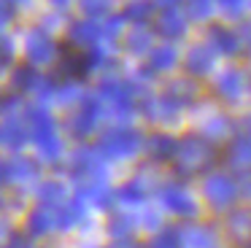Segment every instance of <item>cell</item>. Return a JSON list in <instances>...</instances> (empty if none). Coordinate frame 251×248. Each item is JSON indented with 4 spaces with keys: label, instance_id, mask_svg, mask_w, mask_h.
I'll return each instance as SVG.
<instances>
[{
    "label": "cell",
    "instance_id": "cell-31",
    "mask_svg": "<svg viewBox=\"0 0 251 248\" xmlns=\"http://www.w3.org/2000/svg\"><path fill=\"white\" fill-rule=\"evenodd\" d=\"M205 129H208L211 135H224V132L229 129V124H227V119H213L211 127H205Z\"/></svg>",
    "mask_w": 251,
    "mask_h": 248
},
{
    "label": "cell",
    "instance_id": "cell-26",
    "mask_svg": "<svg viewBox=\"0 0 251 248\" xmlns=\"http://www.w3.org/2000/svg\"><path fill=\"white\" fill-rule=\"evenodd\" d=\"M11 59H14V43H11V38L0 35V68H6Z\"/></svg>",
    "mask_w": 251,
    "mask_h": 248
},
{
    "label": "cell",
    "instance_id": "cell-36",
    "mask_svg": "<svg viewBox=\"0 0 251 248\" xmlns=\"http://www.w3.org/2000/svg\"><path fill=\"white\" fill-rule=\"evenodd\" d=\"M68 3H71V0H51V5H57V8H65Z\"/></svg>",
    "mask_w": 251,
    "mask_h": 248
},
{
    "label": "cell",
    "instance_id": "cell-7",
    "mask_svg": "<svg viewBox=\"0 0 251 248\" xmlns=\"http://www.w3.org/2000/svg\"><path fill=\"white\" fill-rule=\"evenodd\" d=\"M103 149L114 156H127L138 149V135L132 129H114L103 138Z\"/></svg>",
    "mask_w": 251,
    "mask_h": 248
},
{
    "label": "cell",
    "instance_id": "cell-38",
    "mask_svg": "<svg viewBox=\"0 0 251 248\" xmlns=\"http://www.w3.org/2000/svg\"><path fill=\"white\" fill-rule=\"evenodd\" d=\"M11 3H22V5H27V3H30V0H11Z\"/></svg>",
    "mask_w": 251,
    "mask_h": 248
},
{
    "label": "cell",
    "instance_id": "cell-27",
    "mask_svg": "<svg viewBox=\"0 0 251 248\" xmlns=\"http://www.w3.org/2000/svg\"><path fill=\"white\" fill-rule=\"evenodd\" d=\"M219 5H222V11H227L232 16H240L246 11V0H219Z\"/></svg>",
    "mask_w": 251,
    "mask_h": 248
},
{
    "label": "cell",
    "instance_id": "cell-14",
    "mask_svg": "<svg viewBox=\"0 0 251 248\" xmlns=\"http://www.w3.org/2000/svg\"><path fill=\"white\" fill-rule=\"evenodd\" d=\"M208 156V146L200 138H186L181 143V159H189V167H200Z\"/></svg>",
    "mask_w": 251,
    "mask_h": 248
},
{
    "label": "cell",
    "instance_id": "cell-8",
    "mask_svg": "<svg viewBox=\"0 0 251 248\" xmlns=\"http://www.w3.org/2000/svg\"><path fill=\"white\" fill-rule=\"evenodd\" d=\"M216 92L224 97V100H240L246 92V78L240 70L235 68H227L222 75L216 78Z\"/></svg>",
    "mask_w": 251,
    "mask_h": 248
},
{
    "label": "cell",
    "instance_id": "cell-35",
    "mask_svg": "<svg viewBox=\"0 0 251 248\" xmlns=\"http://www.w3.org/2000/svg\"><path fill=\"white\" fill-rule=\"evenodd\" d=\"M6 237H8V226L3 224V221H0V246H3V243H6Z\"/></svg>",
    "mask_w": 251,
    "mask_h": 248
},
{
    "label": "cell",
    "instance_id": "cell-20",
    "mask_svg": "<svg viewBox=\"0 0 251 248\" xmlns=\"http://www.w3.org/2000/svg\"><path fill=\"white\" fill-rule=\"evenodd\" d=\"M151 14H154V3H151V0H130L122 16H125V19H132V22H146Z\"/></svg>",
    "mask_w": 251,
    "mask_h": 248
},
{
    "label": "cell",
    "instance_id": "cell-39",
    "mask_svg": "<svg viewBox=\"0 0 251 248\" xmlns=\"http://www.w3.org/2000/svg\"><path fill=\"white\" fill-rule=\"evenodd\" d=\"M246 5H251V0H246Z\"/></svg>",
    "mask_w": 251,
    "mask_h": 248
},
{
    "label": "cell",
    "instance_id": "cell-16",
    "mask_svg": "<svg viewBox=\"0 0 251 248\" xmlns=\"http://www.w3.org/2000/svg\"><path fill=\"white\" fill-rule=\"evenodd\" d=\"M25 127L22 122H17V119H11V122H6L3 127H0V143L11 146V149H19V146L25 143Z\"/></svg>",
    "mask_w": 251,
    "mask_h": 248
},
{
    "label": "cell",
    "instance_id": "cell-5",
    "mask_svg": "<svg viewBox=\"0 0 251 248\" xmlns=\"http://www.w3.org/2000/svg\"><path fill=\"white\" fill-rule=\"evenodd\" d=\"M103 41V27L95 19H81L71 27V43L76 49H92Z\"/></svg>",
    "mask_w": 251,
    "mask_h": 248
},
{
    "label": "cell",
    "instance_id": "cell-6",
    "mask_svg": "<svg viewBox=\"0 0 251 248\" xmlns=\"http://www.w3.org/2000/svg\"><path fill=\"white\" fill-rule=\"evenodd\" d=\"M51 57H54L51 38L44 30H33L27 35V59L33 65H44V62H51Z\"/></svg>",
    "mask_w": 251,
    "mask_h": 248
},
{
    "label": "cell",
    "instance_id": "cell-29",
    "mask_svg": "<svg viewBox=\"0 0 251 248\" xmlns=\"http://www.w3.org/2000/svg\"><path fill=\"white\" fill-rule=\"evenodd\" d=\"M173 143H176V140H173V138H168V135H154V138H151L154 151H162V154L173 149Z\"/></svg>",
    "mask_w": 251,
    "mask_h": 248
},
{
    "label": "cell",
    "instance_id": "cell-24",
    "mask_svg": "<svg viewBox=\"0 0 251 248\" xmlns=\"http://www.w3.org/2000/svg\"><path fill=\"white\" fill-rule=\"evenodd\" d=\"M103 27V38H108V41H116V35H122V30H125V16H111Z\"/></svg>",
    "mask_w": 251,
    "mask_h": 248
},
{
    "label": "cell",
    "instance_id": "cell-34",
    "mask_svg": "<svg viewBox=\"0 0 251 248\" xmlns=\"http://www.w3.org/2000/svg\"><path fill=\"white\" fill-rule=\"evenodd\" d=\"M151 3H154V5H159V8H165V11H168V8H176V5L181 3V0H151Z\"/></svg>",
    "mask_w": 251,
    "mask_h": 248
},
{
    "label": "cell",
    "instance_id": "cell-10",
    "mask_svg": "<svg viewBox=\"0 0 251 248\" xmlns=\"http://www.w3.org/2000/svg\"><path fill=\"white\" fill-rule=\"evenodd\" d=\"M205 194L213 205H227V202H232V197H235V186H232L229 178L213 175L205 181Z\"/></svg>",
    "mask_w": 251,
    "mask_h": 248
},
{
    "label": "cell",
    "instance_id": "cell-15",
    "mask_svg": "<svg viewBox=\"0 0 251 248\" xmlns=\"http://www.w3.org/2000/svg\"><path fill=\"white\" fill-rule=\"evenodd\" d=\"M51 226H54V213H51L49 208H38V210L30 213L27 229L33 232V235H46V232H51Z\"/></svg>",
    "mask_w": 251,
    "mask_h": 248
},
{
    "label": "cell",
    "instance_id": "cell-33",
    "mask_svg": "<svg viewBox=\"0 0 251 248\" xmlns=\"http://www.w3.org/2000/svg\"><path fill=\"white\" fill-rule=\"evenodd\" d=\"M46 189V192H44V197H51V199H57V197H60V186H57V183H49V186H44Z\"/></svg>",
    "mask_w": 251,
    "mask_h": 248
},
{
    "label": "cell",
    "instance_id": "cell-18",
    "mask_svg": "<svg viewBox=\"0 0 251 248\" xmlns=\"http://www.w3.org/2000/svg\"><path fill=\"white\" fill-rule=\"evenodd\" d=\"M14 86L22 92H30V89H38L41 86V75L35 73L30 65H22V68L14 70Z\"/></svg>",
    "mask_w": 251,
    "mask_h": 248
},
{
    "label": "cell",
    "instance_id": "cell-23",
    "mask_svg": "<svg viewBox=\"0 0 251 248\" xmlns=\"http://www.w3.org/2000/svg\"><path fill=\"white\" fill-rule=\"evenodd\" d=\"M81 11L89 19H98V16L111 11V0H81Z\"/></svg>",
    "mask_w": 251,
    "mask_h": 248
},
{
    "label": "cell",
    "instance_id": "cell-4",
    "mask_svg": "<svg viewBox=\"0 0 251 248\" xmlns=\"http://www.w3.org/2000/svg\"><path fill=\"white\" fill-rule=\"evenodd\" d=\"M213 62H216V54H213L211 46H205V43H195V46L186 51V70H189L192 75H208L213 70Z\"/></svg>",
    "mask_w": 251,
    "mask_h": 248
},
{
    "label": "cell",
    "instance_id": "cell-2",
    "mask_svg": "<svg viewBox=\"0 0 251 248\" xmlns=\"http://www.w3.org/2000/svg\"><path fill=\"white\" fill-rule=\"evenodd\" d=\"M87 73H89L87 51H84V49H76L73 43L62 46L60 57H57V65H54V81L57 84H76V81H81Z\"/></svg>",
    "mask_w": 251,
    "mask_h": 248
},
{
    "label": "cell",
    "instance_id": "cell-37",
    "mask_svg": "<svg viewBox=\"0 0 251 248\" xmlns=\"http://www.w3.org/2000/svg\"><path fill=\"white\" fill-rule=\"evenodd\" d=\"M11 248H22V237H17V240L11 243Z\"/></svg>",
    "mask_w": 251,
    "mask_h": 248
},
{
    "label": "cell",
    "instance_id": "cell-28",
    "mask_svg": "<svg viewBox=\"0 0 251 248\" xmlns=\"http://www.w3.org/2000/svg\"><path fill=\"white\" fill-rule=\"evenodd\" d=\"M168 202L170 205H176V208H189V213H192V199L186 197V194H178V192H168Z\"/></svg>",
    "mask_w": 251,
    "mask_h": 248
},
{
    "label": "cell",
    "instance_id": "cell-21",
    "mask_svg": "<svg viewBox=\"0 0 251 248\" xmlns=\"http://www.w3.org/2000/svg\"><path fill=\"white\" fill-rule=\"evenodd\" d=\"M35 178V167L27 159H17L8 165V181H30Z\"/></svg>",
    "mask_w": 251,
    "mask_h": 248
},
{
    "label": "cell",
    "instance_id": "cell-11",
    "mask_svg": "<svg viewBox=\"0 0 251 248\" xmlns=\"http://www.w3.org/2000/svg\"><path fill=\"white\" fill-rule=\"evenodd\" d=\"M208 38H211L213 49H216V51H222V54H227V57L240 49L238 35H235L232 30H227V27H222V25H213L211 30H208Z\"/></svg>",
    "mask_w": 251,
    "mask_h": 248
},
{
    "label": "cell",
    "instance_id": "cell-3",
    "mask_svg": "<svg viewBox=\"0 0 251 248\" xmlns=\"http://www.w3.org/2000/svg\"><path fill=\"white\" fill-rule=\"evenodd\" d=\"M98 97L114 113H130L132 111V92H130V84H125V81L105 78L98 89Z\"/></svg>",
    "mask_w": 251,
    "mask_h": 248
},
{
    "label": "cell",
    "instance_id": "cell-25",
    "mask_svg": "<svg viewBox=\"0 0 251 248\" xmlns=\"http://www.w3.org/2000/svg\"><path fill=\"white\" fill-rule=\"evenodd\" d=\"M232 159H238L240 165H251V140H240L232 146Z\"/></svg>",
    "mask_w": 251,
    "mask_h": 248
},
{
    "label": "cell",
    "instance_id": "cell-1",
    "mask_svg": "<svg viewBox=\"0 0 251 248\" xmlns=\"http://www.w3.org/2000/svg\"><path fill=\"white\" fill-rule=\"evenodd\" d=\"M27 119H30V135L35 138L41 154L46 159H57L60 156V138L54 135V119L49 111H44L41 105L27 108Z\"/></svg>",
    "mask_w": 251,
    "mask_h": 248
},
{
    "label": "cell",
    "instance_id": "cell-12",
    "mask_svg": "<svg viewBox=\"0 0 251 248\" xmlns=\"http://www.w3.org/2000/svg\"><path fill=\"white\" fill-rule=\"evenodd\" d=\"M143 111L151 119H173L176 113L181 111V105L170 95H162V97H154V100L143 102Z\"/></svg>",
    "mask_w": 251,
    "mask_h": 248
},
{
    "label": "cell",
    "instance_id": "cell-22",
    "mask_svg": "<svg viewBox=\"0 0 251 248\" xmlns=\"http://www.w3.org/2000/svg\"><path fill=\"white\" fill-rule=\"evenodd\" d=\"M213 14V0H189V8H186V16L189 19H208V16Z\"/></svg>",
    "mask_w": 251,
    "mask_h": 248
},
{
    "label": "cell",
    "instance_id": "cell-30",
    "mask_svg": "<svg viewBox=\"0 0 251 248\" xmlns=\"http://www.w3.org/2000/svg\"><path fill=\"white\" fill-rule=\"evenodd\" d=\"M14 19V5L11 0H0V27H6Z\"/></svg>",
    "mask_w": 251,
    "mask_h": 248
},
{
    "label": "cell",
    "instance_id": "cell-19",
    "mask_svg": "<svg viewBox=\"0 0 251 248\" xmlns=\"http://www.w3.org/2000/svg\"><path fill=\"white\" fill-rule=\"evenodd\" d=\"M168 95L173 97L178 105H186V102L197 95V84H195V81H189V78L173 81V84H170V89H168Z\"/></svg>",
    "mask_w": 251,
    "mask_h": 248
},
{
    "label": "cell",
    "instance_id": "cell-32",
    "mask_svg": "<svg viewBox=\"0 0 251 248\" xmlns=\"http://www.w3.org/2000/svg\"><path fill=\"white\" fill-rule=\"evenodd\" d=\"M238 41L243 43V46H246V51L251 54V22H246V25L240 27V38H238Z\"/></svg>",
    "mask_w": 251,
    "mask_h": 248
},
{
    "label": "cell",
    "instance_id": "cell-13",
    "mask_svg": "<svg viewBox=\"0 0 251 248\" xmlns=\"http://www.w3.org/2000/svg\"><path fill=\"white\" fill-rule=\"evenodd\" d=\"M149 54H151V70H159V73H165V70H173L176 65H178V51H176L170 43L154 46Z\"/></svg>",
    "mask_w": 251,
    "mask_h": 248
},
{
    "label": "cell",
    "instance_id": "cell-17",
    "mask_svg": "<svg viewBox=\"0 0 251 248\" xmlns=\"http://www.w3.org/2000/svg\"><path fill=\"white\" fill-rule=\"evenodd\" d=\"M127 49H130L132 54H138V57H141V54H149L154 49L151 46V32L143 30V27H141V30L135 27V30L127 35Z\"/></svg>",
    "mask_w": 251,
    "mask_h": 248
},
{
    "label": "cell",
    "instance_id": "cell-9",
    "mask_svg": "<svg viewBox=\"0 0 251 248\" xmlns=\"http://www.w3.org/2000/svg\"><path fill=\"white\" fill-rule=\"evenodd\" d=\"M157 32L162 38H181L186 32V16L181 14V11H176V8H168L165 14H159V19H157Z\"/></svg>",
    "mask_w": 251,
    "mask_h": 248
}]
</instances>
